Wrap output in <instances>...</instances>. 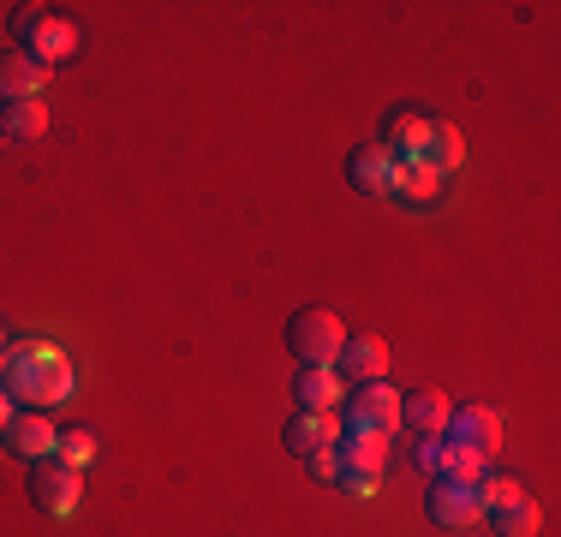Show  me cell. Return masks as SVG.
<instances>
[{
  "label": "cell",
  "mask_w": 561,
  "mask_h": 537,
  "mask_svg": "<svg viewBox=\"0 0 561 537\" xmlns=\"http://www.w3.org/2000/svg\"><path fill=\"white\" fill-rule=\"evenodd\" d=\"M443 192V173L424 168V161H394V197H419V204H431V197Z\"/></svg>",
  "instance_id": "20"
},
{
  "label": "cell",
  "mask_w": 561,
  "mask_h": 537,
  "mask_svg": "<svg viewBox=\"0 0 561 537\" xmlns=\"http://www.w3.org/2000/svg\"><path fill=\"white\" fill-rule=\"evenodd\" d=\"M7 424H12V395L0 388V436H7Z\"/></svg>",
  "instance_id": "26"
},
{
  "label": "cell",
  "mask_w": 561,
  "mask_h": 537,
  "mask_svg": "<svg viewBox=\"0 0 561 537\" xmlns=\"http://www.w3.org/2000/svg\"><path fill=\"white\" fill-rule=\"evenodd\" d=\"M424 514H431L436 526H448V532L472 526V519L484 514V502H478V483H454V478H431V490H424Z\"/></svg>",
  "instance_id": "7"
},
{
  "label": "cell",
  "mask_w": 561,
  "mask_h": 537,
  "mask_svg": "<svg viewBox=\"0 0 561 537\" xmlns=\"http://www.w3.org/2000/svg\"><path fill=\"white\" fill-rule=\"evenodd\" d=\"M335 460L341 472H365V478H382V460H389V436H370V430H346L335 436Z\"/></svg>",
  "instance_id": "12"
},
{
  "label": "cell",
  "mask_w": 561,
  "mask_h": 537,
  "mask_svg": "<svg viewBox=\"0 0 561 537\" xmlns=\"http://www.w3.org/2000/svg\"><path fill=\"white\" fill-rule=\"evenodd\" d=\"M341 483H346L353 495H377V478H365V472H341Z\"/></svg>",
  "instance_id": "25"
},
{
  "label": "cell",
  "mask_w": 561,
  "mask_h": 537,
  "mask_svg": "<svg viewBox=\"0 0 561 537\" xmlns=\"http://www.w3.org/2000/svg\"><path fill=\"white\" fill-rule=\"evenodd\" d=\"M43 84H48V72L31 60V54H0V102H31V96H43Z\"/></svg>",
  "instance_id": "16"
},
{
  "label": "cell",
  "mask_w": 561,
  "mask_h": 537,
  "mask_svg": "<svg viewBox=\"0 0 561 537\" xmlns=\"http://www.w3.org/2000/svg\"><path fill=\"white\" fill-rule=\"evenodd\" d=\"M12 31H19V54H31L36 66H60L78 54V24L66 12H48V7H19L12 12Z\"/></svg>",
  "instance_id": "2"
},
{
  "label": "cell",
  "mask_w": 561,
  "mask_h": 537,
  "mask_svg": "<svg viewBox=\"0 0 561 537\" xmlns=\"http://www.w3.org/2000/svg\"><path fill=\"white\" fill-rule=\"evenodd\" d=\"M305 472H311V478H341V460H335V448H317L311 460H305Z\"/></svg>",
  "instance_id": "24"
},
{
  "label": "cell",
  "mask_w": 561,
  "mask_h": 537,
  "mask_svg": "<svg viewBox=\"0 0 561 537\" xmlns=\"http://www.w3.org/2000/svg\"><path fill=\"white\" fill-rule=\"evenodd\" d=\"M346 185L358 197H394V156L382 144H365V150L346 156Z\"/></svg>",
  "instance_id": "9"
},
{
  "label": "cell",
  "mask_w": 561,
  "mask_h": 537,
  "mask_svg": "<svg viewBox=\"0 0 561 537\" xmlns=\"http://www.w3.org/2000/svg\"><path fill=\"white\" fill-rule=\"evenodd\" d=\"M48 132V102L31 96V102H0V138L12 144H36Z\"/></svg>",
  "instance_id": "17"
},
{
  "label": "cell",
  "mask_w": 561,
  "mask_h": 537,
  "mask_svg": "<svg viewBox=\"0 0 561 537\" xmlns=\"http://www.w3.org/2000/svg\"><path fill=\"white\" fill-rule=\"evenodd\" d=\"M293 395H299V412H335L341 376L323 370V365H299V382H293Z\"/></svg>",
  "instance_id": "19"
},
{
  "label": "cell",
  "mask_w": 561,
  "mask_h": 537,
  "mask_svg": "<svg viewBox=\"0 0 561 537\" xmlns=\"http://www.w3.org/2000/svg\"><path fill=\"white\" fill-rule=\"evenodd\" d=\"M0 388H7L24 412H55V407L72 400L78 376H72V365H66L60 346H48V341H12L7 370H0Z\"/></svg>",
  "instance_id": "1"
},
{
  "label": "cell",
  "mask_w": 561,
  "mask_h": 537,
  "mask_svg": "<svg viewBox=\"0 0 561 537\" xmlns=\"http://www.w3.org/2000/svg\"><path fill=\"white\" fill-rule=\"evenodd\" d=\"M7 448L24 454V460H55L60 448V424L48 419V412H12L7 424Z\"/></svg>",
  "instance_id": "10"
},
{
  "label": "cell",
  "mask_w": 561,
  "mask_h": 537,
  "mask_svg": "<svg viewBox=\"0 0 561 537\" xmlns=\"http://www.w3.org/2000/svg\"><path fill=\"white\" fill-rule=\"evenodd\" d=\"M443 454H448V442L443 436H419V448H412V466H419V472H443Z\"/></svg>",
  "instance_id": "23"
},
{
  "label": "cell",
  "mask_w": 561,
  "mask_h": 537,
  "mask_svg": "<svg viewBox=\"0 0 561 537\" xmlns=\"http://www.w3.org/2000/svg\"><path fill=\"white\" fill-rule=\"evenodd\" d=\"M478 502H484L490 526H496L502 537H531V532H538V502L526 495V483L490 472L484 483H478Z\"/></svg>",
  "instance_id": "4"
},
{
  "label": "cell",
  "mask_w": 561,
  "mask_h": 537,
  "mask_svg": "<svg viewBox=\"0 0 561 537\" xmlns=\"http://www.w3.org/2000/svg\"><path fill=\"white\" fill-rule=\"evenodd\" d=\"M419 161H424V168H436V173L448 180V173L466 161V144H460V132H454L448 119H436V114H431V132H424V150H419Z\"/></svg>",
  "instance_id": "18"
},
{
  "label": "cell",
  "mask_w": 561,
  "mask_h": 537,
  "mask_svg": "<svg viewBox=\"0 0 561 537\" xmlns=\"http://www.w3.org/2000/svg\"><path fill=\"white\" fill-rule=\"evenodd\" d=\"M443 442H448V436H443ZM436 478H454V483H484V478H490V460H484V454H472V448H454V442H448L443 472H436Z\"/></svg>",
  "instance_id": "21"
},
{
  "label": "cell",
  "mask_w": 561,
  "mask_h": 537,
  "mask_svg": "<svg viewBox=\"0 0 561 537\" xmlns=\"http://www.w3.org/2000/svg\"><path fill=\"white\" fill-rule=\"evenodd\" d=\"M24 490H31V502L43 507V514H78V495H84V478H78V466L66 460H31V478H24Z\"/></svg>",
  "instance_id": "6"
},
{
  "label": "cell",
  "mask_w": 561,
  "mask_h": 537,
  "mask_svg": "<svg viewBox=\"0 0 561 537\" xmlns=\"http://www.w3.org/2000/svg\"><path fill=\"white\" fill-rule=\"evenodd\" d=\"M55 460H66V466H90V460H96V430H60Z\"/></svg>",
  "instance_id": "22"
},
{
  "label": "cell",
  "mask_w": 561,
  "mask_h": 537,
  "mask_svg": "<svg viewBox=\"0 0 561 537\" xmlns=\"http://www.w3.org/2000/svg\"><path fill=\"white\" fill-rule=\"evenodd\" d=\"M424 132H431V114L424 107H400V114H389V126H382V150L394 161H419Z\"/></svg>",
  "instance_id": "15"
},
{
  "label": "cell",
  "mask_w": 561,
  "mask_h": 537,
  "mask_svg": "<svg viewBox=\"0 0 561 537\" xmlns=\"http://www.w3.org/2000/svg\"><path fill=\"white\" fill-rule=\"evenodd\" d=\"M335 436H341V412H293L287 430H280L287 454H299V460H311L317 448H335Z\"/></svg>",
  "instance_id": "11"
},
{
  "label": "cell",
  "mask_w": 561,
  "mask_h": 537,
  "mask_svg": "<svg viewBox=\"0 0 561 537\" xmlns=\"http://www.w3.org/2000/svg\"><path fill=\"white\" fill-rule=\"evenodd\" d=\"M346 430H370V436H394L400 430V388L389 376H377V382H358L353 395H346V412H341Z\"/></svg>",
  "instance_id": "5"
},
{
  "label": "cell",
  "mask_w": 561,
  "mask_h": 537,
  "mask_svg": "<svg viewBox=\"0 0 561 537\" xmlns=\"http://www.w3.org/2000/svg\"><path fill=\"white\" fill-rule=\"evenodd\" d=\"M335 370L353 376V382H377V376H389V346H382L377 334H346Z\"/></svg>",
  "instance_id": "13"
},
{
  "label": "cell",
  "mask_w": 561,
  "mask_h": 537,
  "mask_svg": "<svg viewBox=\"0 0 561 537\" xmlns=\"http://www.w3.org/2000/svg\"><path fill=\"white\" fill-rule=\"evenodd\" d=\"M443 436L454 442V448H472V454H484V460H496V448H502V412L496 407H454V419Z\"/></svg>",
  "instance_id": "8"
},
{
  "label": "cell",
  "mask_w": 561,
  "mask_h": 537,
  "mask_svg": "<svg viewBox=\"0 0 561 537\" xmlns=\"http://www.w3.org/2000/svg\"><path fill=\"white\" fill-rule=\"evenodd\" d=\"M287 353L299 358V365H323V370H335V358H341V346H346V322L335 311H323V305H305V311H293L287 317Z\"/></svg>",
  "instance_id": "3"
},
{
  "label": "cell",
  "mask_w": 561,
  "mask_h": 537,
  "mask_svg": "<svg viewBox=\"0 0 561 537\" xmlns=\"http://www.w3.org/2000/svg\"><path fill=\"white\" fill-rule=\"evenodd\" d=\"M7 353H12V341H7V329H0V370H7Z\"/></svg>",
  "instance_id": "27"
},
{
  "label": "cell",
  "mask_w": 561,
  "mask_h": 537,
  "mask_svg": "<svg viewBox=\"0 0 561 537\" xmlns=\"http://www.w3.org/2000/svg\"><path fill=\"white\" fill-rule=\"evenodd\" d=\"M454 419V400L443 388H419V395H400V424H412L419 436H443Z\"/></svg>",
  "instance_id": "14"
}]
</instances>
